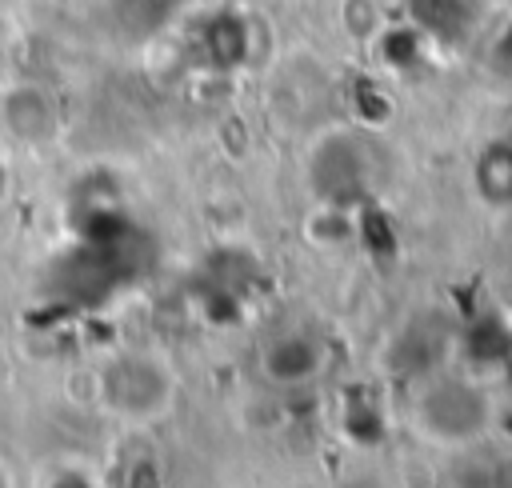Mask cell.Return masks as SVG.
Here are the masks:
<instances>
[{
	"instance_id": "4",
	"label": "cell",
	"mask_w": 512,
	"mask_h": 488,
	"mask_svg": "<svg viewBox=\"0 0 512 488\" xmlns=\"http://www.w3.org/2000/svg\"><path fill=\"white\" fill-rule=\"evenodd\" d=\"M208 48H212V60L216 64H236L248 52V28L236 16H220L216 28L208 32Z\"/></svg>"
},
{
	"instance_id": "5",
	"label": "cell",
	"mask_w": 512,
	"mask_h": 488,
	"mask_svg": "<svg viewBox=\"0 0 512 488\" xmlns=\"http://www.w3.org/2000/svg\"><path fill=\"white\" fill-rule=\"evenodd\" d=\"M0 192H4V164H0Z\"/></svg>"
},
{
	"instance_id": "2",
	"label": "cell",
	"mask_w": 512,
	"mask_h": 488,
	"mask_svg": "<svg viewBox=\"0 0 512 488\" xmlns=\"http://www.w3.org/2000/svg\"><path fill=\"white\" fill-rule=\"evenodd\" d=\"M312 368H316V348L304 336H280V340H272L264 348V372H268V380L296 384V380H308Z\"/></svg>"
},
{
	"instance_id": "1",
	"label": "cell",
	"mask_w": 512,
	"mask_h": 488,
	"mask_svg": "<svg viewBox=\"0 0 512 488\" xmlns=\"http://www.w3.org/2000/svg\"><path fill=\"white\" fill-rule=\"evenodd\" d=\"M172 396L168 372L148 356H120L104 372V404L120 416H156Z\"/></svg>"
},
{
	"instance_id": "3",
	"label": "cell",
	"mask_w": 512,
	"mask_h": 488,
	"mask_svg": "<svg viewBox=\"0 0 512 488\" xmlns=\"http://www.w3.org/2000/svg\"><path fill=\"white\" fill-rule=\"evenodd\" d=\"M4 124L20 140H44L52 132V108L36 88H16L4 96Z\"/></svg>"
}]
</instances>
